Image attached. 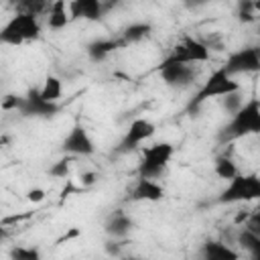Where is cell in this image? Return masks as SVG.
Listing matches in <instances>:
<instances>
[{"instance_id":"obj_1","label":"cell","mask_w":260,"mask_h":260,"mask_svg":"<svg viewBox=\"0 0 260 260\" xmlns=\"http://www.w3.org/2000/svg\"><path fill=\"white\" fill-rule=\"evenodd\" d=\"M256 134H260V98H250L232 114L228 124L221 126L217 140L225 144Z\"/></svg>"},{"instance_id":"obj_2","label":"cell","mask_w":260,"mask_h":260,"mask_svg":"<svg viewBox=\"0 0 260 260\" xmlns=\"http://www.w3.org/2000/svg\"><path fill=\"white\" fill-rule=\"evenodd\" d=\"M236 91H242V83L234 75H230L223 67H217L215 71H211V75L203 81V85L189 100L187 112L189 114H195L207 100H211V98H223V95H230V93H236Z\"/></svg>"},{"instance_id":"obj_3","label":"cell","mask_w":260,"mask_h":260,"mask_svg":"<svg viewBox=\"0 0 260 260\" xmlns=\"http://www.w3.org/2000/svg\"><path fill=\"white\" fill-rule=\"evenodd\" d=\"M41 39V22L39 16L24 14V12H14L8 22L0 30V43L4 45H24Z\"/></svg>"},{"instance_id":"obj_4","label":"cell","mask_w":260,"mask_h":260,"mask_svg":"<svg viewBox=\"0 0 260 260\" xmlns=\"http://www.w3.org/2000/svg\"><path fill=\"white\" fill-rule=\"evenodd\" d=\"M260 199V175L256 173H238L234 179L228 181V185L217 195V203L230 205V203H242V201H254Z\"/></svg>"},{"instance_id":"obj_5","label":"cell","mask_w":260,"mask_h":260,"mask_svg":"<svg viewBox=\"0 0 260 260\" xmlns=\"http://www.w3.org/2000/svg\"><path fill=\"white\" fill-rule=\"evenodd\" d=\"M175 154V146L171 142H154L148 148L142 150V156L136 167L138 177H150V179H160V175L167 171L171 158Z\"/></svg>"},{"instance_id":"obj_6","label":"cell","mask_w":260,"mask_h":260,"mask_svg":"<svg viewBox=\"0 0 260 260\" xmlns=\"http://www.w3.org/2000/svg\"><path fill=\"white\" fill-rule=\"evenodd\" d=\"M160 81L171 89H185L191 87L197 79V71L193 63H181V61H169L162 59L156 67Z\"/></svg>"},{"instance_id":"obj_7","label":"cell","mask_w":260,"mask_h":260,"mask_svg":"<svg viewBox=\"0 0 260 260\" xmlns=\"http://www.w3.org/2000/svg\"><path fill=\"white\" fill-rule=\"evenodd\" d=\"M221 67L234 77L260 73V45H246L232 51Z\"/></svg>"},{"instance_id":"obj_8","label":"cell","mask_w":260,"mask_h":260,"mask_svg":"<svg viewBox=\"0 0 260 260\" xmlns=\"http://www.w3.org/2000/svg\"><path fill=\"white\" fill-rule=\"evenodd\" d=\"M61 106L59 102H49L41 95L39 87H30L24 95H20V104H18V114H22L24 118H41V120H49L55 118L59 114Z\"/></svg>"},{"instance_id":"obj_9","label":"cell","mask_w":260,"mask_h":260,"mask_svg":"<svg viewBox=\"0 0 260 260\" xmlns=\"http://www.w3.org/2000/svg\"><path fill=\"white\" fill-rule=\"evenodd\" d=\"M211 57V47L199 39L183 37L179 43H175L165 59L169 61H181V63H205Z\"/></svg>"},{"instance_id":"obj_10","label":"cell","mask_w":260,"mask_h":260,"mask_svg":"<svg viewBox=\"0 0 260 260\" xmlns=\"http://www.w3.org/2000/svg\"><path fill=\"white\" fill-rule=\"evenodd\" d=\"M156 132V126L154 122L146 120V118H136L130 122L128 130L124 132V136L120 138L118 146H116V154H126V152H132L136 150L144 140L152 138Z\"/></svg>"},{"instance_id":"obj_11","label":"cell","mask_w":260,"mask_h":260,"mask_svg":"<svg viewBox=\"0 0 260 260\" xmlns=\"http://www.w3.org/2000/svg\"><path fill=\"white\" fill-rule=\"evenodd\" d=\"M61 150L69 156H89L95 152V144L93 138L89 134V130L83 126V122H75L71 126V130L67 132V136L61 140Z\"/></svg>"},{"instance_id":"obj_12","label":"cell","mask_w":260,"mask_h":260,"mask_svg":"<svg viewBox=\"0 0 260 260\" xmlns=\"http://www.w3.org/2000/svg\"><path fill=\"white\" fill-rule=\"evenodd\" d=\"M165 197V187L158 179H150V177H138L130 189L128 199L134 203L140 201H160Z\"/></svg>"},{"instance_id":"obj_13","label":"cell","mask_w":260,"mask_h":260,"mask_svg":"<svg viewBox=\"0 0 260 260\" xmlns=\"http://www.w3.org/2000/svg\"><path fill=\"white\" fill-rule=\"evenodd\" d=\"M69 10L73 20L98 22L108 10V4L104 0H69Z\"/></svg>"},{"instance_id":"obj_14","label":"cell","mask_w":260,"mask_h":260,"mask_svg":"<svg viewBox=\"0 0 260 260\" xmlns=\"http://www.w3.org/2000/svg\"><path fill=\"white\" fill-rule=\"evenodd\" d=\"M126 43L122 41V37H100V39H93L91 43L85 45V53L89 57V61L93 63H102L106 61L112 53H116L118 49H124Z\"/></svg>"},{"instance_id":"obj_15","label":"cell","mask_w":260,"mask_h":260,"mask_svg":"<svg viewBox=\"0 0 260 260\" xmlns=\"http://www.w3.org/2000/svg\"><path fill=\"white\" fill-rule=\"evenodd\" d=\"M134 230V219L122 211V209H116L112 211L106 221H104V232L108 238H118V240H126L130 236V232Z\"/></svg>"},{"instance_id":"obj_16","label":"cell","mask_w":260,"mask_h":260,"mask_svg":"<svg viewBox=\"0 0 260 260\" xmlns=\"http://www.w3.org/2000/svg\"><path fill=\"white\" fill-rule=\"evenodd\" d=\"M199 256L205 258V260H238L240 252L234 250L232 246L219 242V240H205L201 244Z\"/></svg>"},{"instance_id":"obj_17","label":"cell","mask_w":260,"mask_h":260,"mask_svg":"<svg viewBox=\"0 0 260 260\" xmlns=\"http://www.w3.org/2000/svg\"><path fill=\"white\" fill-rule=\"evenodd\" d=\"M71 10L65 0H53L47 10V26L51 30H61L71 22Z\"/></svg>"},{"instance_id":"obj_18","label":"cell","mask_w":260,"mask_h":260,"mask_svg":"<svg viewBox=\"0 0 260 260\" xmlns=\"http://www.w3.org/2000/svg\"><path fill=\"white\" fill-rule=\"evenodd\" d=\"M152 35V24L146 22V20H136V22H130L128 26H124V30L120 32L122 41L128 45H136V43H142L146 39H150Z\"/></svg>"},{"instance_id":"obj_19","label":"cell","mask_w":260,"mask_h":260,"mask_svg":"<svg viewBox=\"0 0 260 260\" xmlns=\"http://www.w3.org/2000/svg\"><path fill=\"white\" fill-rule=\"evenodd\" d=\"M260 16V0H238L236 4V18L244 24L256 22Z\"/></svg>"},{"instance_id":"obj_20","label":"cell","mask_w":260,"mask_h":260,"mask_svg":"<svg viewBox=\"0 0 260 260\" xmlns=\"http://www.w3.org/2000/svg\"><path fill=\"white\" fill-rule=\"evenodd\" d=\"M51 2L53 0H12V8H14V12L41 16V14H47Z\"/></svg>"},{"instance_id":"obj_21","label":"cell","mask_w":260,"mask_h":260,"mask_svg":"<svg viewBox=\"0 0 260 260\" xmlns=\"http://www.w3.org/2000/svg\"><path fill=\"white\" fill-rule=\"evenodd\" d=\"M238 244L248 252L250 258L260 260V236H256L254 232L242 228L240 234H238Z\"/></svg>"},{"instance_id":"obj_22","label":"cell","mask_w":260,"mask_h":260,"mask_svg":"<svg viewBox=\"0 0 260 260\" xmlns=\"http://www.w3.org/2000/svg\"><path fill=\"white\" fill-rule=\"evenodd\" d=\"M213 171H215V175H217L219 179H225V181L234 179V177L240 173V171H238V165H236L234 158L228 156V154H221V156L215 158V162H213Z\"/></svg>"},{"instance_id":"obj_23","label":"cell","mask_w":260,"mask_h":260,"mask_svg":"<svg viewBox=\"0 0 260 260\" xmlns=\"http://www.w3.org/2000/svg\"><path fill=\"white\" fill-rule=\"evenodd\" d=\"M39 89H41V95H43L45 100H49V102H59V98H61V93H63V83H61L59 77L47 75L45 81H43V85H41Z\"/></svg>"},{"instance_id":"obj_24","label":"cell","mask_w":260,"mask_h":260,"mask_svg":"<svg viewBox=\"0 0 260 260\" xmlns=\"http://www.w3.org/2000/svg\"><path fill=\"white\" fill-rule=\"evenodd\" d=\"M8 256L12 260H39L41 258V250L32 248V246H14V248H10Z\"/></svg>"},{"instance_id":"obj_25","label":"cell","mask_w":260,"mask_h":260,"mask_svg":"<svg viewBox=\"0 0 260 260\" xmlns=\"http://www.w3.org/2000/svg\"><path fill=\"white\" fill-rule=\"evenodd\" d=\"M71 162H73L71 158H61V160L53 162L51 169H49V175L57 177V179H65L69 175V171H71Z\"/></svg>"},{"instance_id":"obj_26","label":"cell","mask_w":260,"mask_h":260,"mask_svg":"<svg viewBox=\"0 0 260 260\" xmlns=\"http://www.w3.org/2000/svg\"><path fill=\"white\" fill-rule=\"evenodd\" d=\"M244 228L260 236V209H254L244 217Z\"/></svg>"},{"instance_id":"obj_27","label":"cell","mask_w":260,"mask_h":260,"mask_svg":"<svg viewBox=\"0 0 260 260\" xmlns=\"http://www.w3.org/2000/svg\"><path fill=\"white\" fill-rule=\"evenodd\" d=\"M221 100H223V108H225L230 114H234V112H236V110H238V108L244 104V102L240 100V91H236V93H230V95H223Z\"/></svg>"},{"instance_id":"obj_28","label":"cell","mask_w":260,"mask_h":260,"mask_svg":"<svg viewBox=\"0 0 260 260\" xmlns=\"http://www.w3.org/2000/svg\"><path fill=\"white\" fill-rule=\"evenodd\" d=\"M124 240H118V238H110L106 244H104V248H106V254H110V256H120L122 254V248H124Z\"/></svg>"},{"instance_id":"obj_29","label":"cell","mask_w":260,"mask_h":260,"mask_svg":"<svg viewBox=\"0 0 260 260\" xmlns=\"http://www.w3.org/2000/svg\"><path fill=\"white\" fill-rule=\"evenodd\" d=\"M79 181H81V185L89 187V185H93V183L98 181V173H93V171H85V173L79 175Z\"/></svg>"},{"instance_id":"obj_30","label":"cell","mask_w":260,"mask_h":260,"mask_svg":"<svg viewBox=\"0 0 260 260\" xmlns=\"http://www.w3.org/2000/svg\"><path fill=\"white\" fill-rule=\"evenodd\" d=\"M26 199H28V201H35V203H37V201H43V199H45V191H43V189H30V191L26 193Z\"/></svg>"},{"instance_id":"obj_31","label":"cell","mask_w":260,"mask_h":260,"mask_svg":"<svg viewBox=\"0 0 260 260\" xmlns=\"http://www.w3.org/2000/svg\"><path fill=\"white\" fill-rule=\"evenodd\" d=\"M205 2H209V0H183V6H185V8H189V10H195V8L203 6Z\"/></svg>"}]
</instances>
